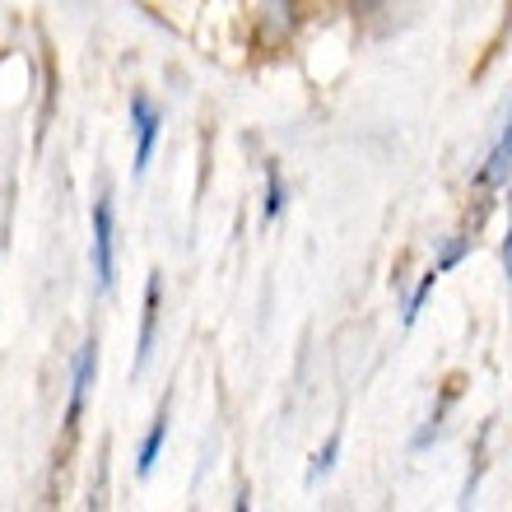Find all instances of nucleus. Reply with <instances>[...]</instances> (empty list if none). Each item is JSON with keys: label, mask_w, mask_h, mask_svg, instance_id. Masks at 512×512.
Returning <instances> with one entry per match:
<instances>
[{"label": "nucleus", "mask_w": 512, "mask_h": 512, "mask_svg": "<svg viewBox=\"0 0 512 512\" xmlns=\"http://www.w3.org/2000/svg\"><path fill=\"white\" fill-rule=\"evenodd\" d=\"M98 382V340H84L80 354H75V368H70V405H66V429H80L84 405H89V391Z\"/></svg>", "instance_id": "nucleus-3"}, {"label": "nucleus", "mask_w": 512, "mask_h": 512, "mask_svg": "<svg viewBox=\"0 0 512 512\" xmlns=\"http://www.w3.org/2000/svg\"><path fill=\"white\" fill-rule=\"evenodd\" d=\"M508 173H512V117H508V126H503L494 154H489V163L480 168V182H485V187H503Z\"/></svg>", "instance_id": "nucleus-6"}, {"label": "nucleus", "mask_w": 512, "mask_h": 512, "mask_svg": "<svg viewBox=\"0 0 512 512\" xmlns=\"http://www.w3.org/2000/svg\"><path fill=\"white\" fill-rule=\"evenodd\" d=\"M163 438H168V405L154 415V424H149V433H145V443H140V452H135V475H140V480L154 471V461H159V452H163Z\"/></svg>", "instance_id": "nucleus-5"}, {"label": "nucleus", "mask_w": 512, "mask_h": 512, "mask_svg": "<svg viewBox=\"0 0 512 512\" xmlns=\"http://www.w3.org/2000/svg\"><path fill=\"white\" fill-rule=\"evenodd\" d=\"M466 252H471V238H457V243H447V247H443V256H438L433 266H438V270H452Z\"/></svg>", "instance_id": "nucleus-10"}, {"label": "nucleus", "mask_w": 512, "mask_h": 512, "mask_svg": "<svg viewBox=\"0 0 512 512\" xmlns=\"http://www.w3.org/2000/svg\"><path fill=\"white\" fill-rule=\"evenodd\" d=\"M159 126H163V112L159 103L149 94H135L131 98V131H135V177L149 168V159H154V145H159Z\"/></svg>", "instance_id": "nucleus-2"}, {"label": "nucleus", "mask_w": 512, "mask_h": 512, "mask_svg": "<svg viewBox=\"0 0 512 512\" xmlns=\"http://www.w3.org/2000/svg\"><path fill=\"white\" fill-rule=\"evenodd\" d=\"M438 275H443V270H438V266H429V270H424V280H419V289H415V294H410V303H405V326H410V322H415V317H419V308H424V298L433 294V284H438Z\"/></svg>", "instance_id": "nucleus-8"}, {"label": "nucleus", "mask_w": 512, "mask_h": 512, "mask_svg": "<svg viewBox=\"0 0 512 512\" xmlns=\"http://www.w3.org/2000/svg\"><path fill=\"white\" fill-rule=\"evenodd\" d=\"M373 5H378V0H350V10H354V14H368Z\"/></svg>", "instance_id": "nucleus-12"}, {"label": "nucleus", "mask_w": 512, "mask_h": 512, "mask_svg": "<svg viewBox=\"0 0 512 512\" xmlns=\"http://www.w3.org/2000/svg\"><path fill=\"white\" fill-rule=\"evenodd\" d=\"M284 210V182L280 168H266V219H275Z\"/></svg>", "instance_id": "nucleus-9"}, {"label": "nucleus", "mask_w": 512, "mask_h": 512, "mask_svg": "<svg viewBox=\"0 0 512 512\" xmlns=\"http://www.w3.org/2000/svg\"><path fill=\"white\" fill-rule=\"evenodd\" d=\"M89 261H94V289L108 294L112 280H117V215H112L108 191L94 201V247H89Z\"/></svg>", "instance_id": "nucleus-1"}, {"label": "nucleus", "mask_w": 512, "mask_h": 512, "mask_svg": "<svg viewBox=\"0 0 512 512\" xmlns=\"http://www.w3.org/2000/svg\"><path fill=\"white\" fill-rule=\"evenodd\" d=\"M503 266H508V280H512V229H508V243H503Z\"/></svg>", "instance_id": "nucleus-11"}, {"label": "nucleus", "mask_w": 512, "mask_h": 512, "mask_svg": "<svg viewBox=\"0 0 512 512\" xmlns=\"http://www.w3.org/2000/svg\"><path fill=\"white\" fill-rule=\"evenodd\" d=\"M336 457H340V433H331L326 447H317V457H312V466H308V485H317V480L336 466Z\"/></svg>", "instance_id": "nucleus-7"}, {"label": "nucleus", "mask_w": 512, "mask_h": 512, "mask_svg": "<svg viewBox=\"0 0 512 512\" xmlns=\"http://www.w3.org/2000/svg\"><path fill=\"white\" fill-rule=\"evenodd\" d=\"M159 303H163V280L159 270L149 275L145 284V312H140V345H135V364H131V378H140L149 368V354H154V331H159Z\"/></svg>", "instance_id": "nucleus-4"}]
</instances>
